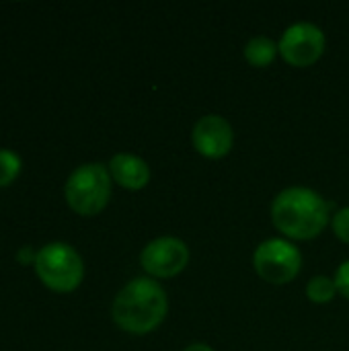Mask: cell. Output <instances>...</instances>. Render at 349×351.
Listing matches in <instances>:
<instances>
[{"mask_svg":"<svg viewBox=\"0 0 349 351\" xmlns=\"http://www.w3.org/2000/svg\"><path fill=\"white\" fill-rule=\"evenodd\" d=\"M280 47L274 43V39L265 37V35H259V37H253L247 45H245V58L249 64L257 66V68H265L269 66L276 56H278Z\"/></svg>","mask_w":349,"mask_h":351,"instance_id":"obj_10","label":"cell"},{"mask_svg":"<svg viewBox=\"0 0 349 351\" xmlns=\"http://www.w3.org/2000/svg\"><path fill=\"white\" fill-rule=\"evenodd\" d=\"M167 311V294L150 278H136L130 284H125L111 306L115 325L134 335L154 331L165 321Z\"/></svg>","mask_w":349,"mask_h":351,"instance_id":"obj_1","label":"cell"},{"mask_svg":"<svg viewBox=\"0 0 349 351\" xmlns=\"http://www.w3.org/2000/svg\"><path fill=\"white\" fill-rule=\"evenodd\" d=\"M333 230L344 243H349V208L339 210L333 216Z\"/></svg>","mask_w":349,"mask_h":351,"instance_id":"obj_13","label":"cell"},{"mask_svg":"<svg viewBox=\"0 0 349 351\" xmlns=\"http://www.w3.org/2000/svg\"><path fill=\"white\" fill-rule=\"evenodd\" d=\"M335 288L341 296L349 298V259L339 265V269L335 274Z\"/></svg>","mask_w":349,"mask_h":351,"instance_id":"obj_14","label":"cell"},{"mask_svg":"<svg viewBox=\"0 0 349 351\" xmlns=\"http://www.w3.org/2000/svg\"><path fill=\"white\" fill-rule=\"evenodd\" d=\"M272 218L276 228L286 237L309 241L325 230L329 222V204L309 187H288L276 195Z\"/></svg>","mask_w":349,"mask_h":351,"instance_id":"obj_2","label":"cell"},{"mask_svg":"<svg viewBox=\"0 0 349 351\" xmlns=\"http://www.w3.org/2000/svg\"><path fill=\"white\" fill-rule=\"evenodd\" d=\"M21 173V158L8 148H0V187L10 185Z\"/></svg>","mask_w":349,"mask_h":351,"instance_id":"obj_12","label":"cell"},{"mask_svg":"<svg viewBox=\"0 0 349 351\" xmlns=\"http://www.w3.org/2000/svg\"><path fill=\"white\" fill-rule=\"evenodd\" d=\"M257 274L269 284H288L292 282L302 265L300 251L282 239H269L261 243L253 255Z\"/></svg>","mask_w":349,"mask_h":351,"instance_id":"obj_5","label":"cell"},{"mask_svg":"<svg viewBox=\"0 0 349 351\" xmlns=\"http://www.w3.org/2000/svg\"><path fill=\"white\" fill-rule=\"evenodd\" d=\"M37 278L56 292H72L84 278V263L68 243H47L35 257Z\"/></svg>","mask_w":349,"mask_h":351,"instance_id":"obj_4","label":"cell"},{"mask_svg":"<svg viewBox=\"0 0 349 351\" xmlns=\"http://www.w3.org/2000/svg\"><path fill=\"white\" fill-rule=\"evenodd\" d=\"M278 47L288 64L304 68L323 56L325 33L315 23H296L284 31Z\"/></svg>","mask_w":349,"mask_h":351,"instance_id":"obj_6","label":"cell"},{"mask_svg":"<svg viewBox=\"0 0 349 351\" xmlns=\"http://www.w3.org/2000/svg\"><path fill=\"white\" fill-rule=\"evenodd\" d=\"M109 175L125 189H142L150 181L148 165L136 154H115L109 160Z\"/></svg>","mask_w":349,"mask_h":351,"instance_id":"obj_9","label":"cell"},{"mask_svg":"<svg viewBox=\"0 0 349 351\" xmlns=\"http://www.w3.org/2000/svg\"><path fill=\"white\" fill-rule=\"evenodd\" d=\"M183 351H214L210 346H206V343H191V346H187Z\"/></svg>","mask_w":349,"mask_h":351,"instance_id":"obj_16","label":"cell"},{"mask_svg":"<svg viewBox=\"0 0 349 351\" xmlns=\"http://www.w3.org/2000/svg\"><path fill=\"white\" fill-rule=\"evenodd\" d=\"M189 249L175 237H160L148 243L140 255L142 267L154 278H173L187 267Z\"/></svg>","mask_w":349,"mask_h":351,"instance_id":"obj_7","label":"cell"},{"mask_svg":"<svg viewBox=\"0 0 349 351\" xmlns=\"http://www.w3.org/2000/svg\"><path fill=\"white\" fill-rule=\"evenodd\" d=\"M193 146L208 158H222L232 150V125L220 115H204L193 125Z\"/></svg>","mask_w":349,"mask_h":351,"instance_id":"obj_8","label":"cell"},{"mask_svg":"<svg viewBox=\"0 0 349 351\" xmlns=\"http://www.w3.org/2000/svg\"><path fill=\"white\" fill-rule=\"evenodd\" d=\"M64 195L68 206L80 216L99 214L111 197V175L101 162H86L74 169L66 181Z\"/></svg>","mask_w":349,"mask_h":351,"instance_id":"obj_3","label":"cell"},{"mask_svg":"<svg viewBox=\"0 0 349 351\" xmlns=\"http://www.w3.org/2000/svg\"><path fill=\"white\" fill-rule=\"evenodd\" d=\"M35 257H37V251H33L31 247H21V249L16 251V261H19L21 265H29V263L35 265Z\"/></svg>","mask_w":349,"mask_h":351,"instance_id":"obj_15","label":"cell"},{"mask_svg":"<svg viewBox=\"0 0 349 351\" xmlns=\"http://www.w3.org/2000/svg\"><path fill=\"white\" fill-rule=\"evenodd\" d=\"M335 280H329L325 276H317L309 282L306 286V296L309 300L317 302V304H325V302H331L335 298Z\"/></svg>","mask_w":349,"mask_h":351,"instance_id":"obj_11","label":"cell"}]
</instances>
